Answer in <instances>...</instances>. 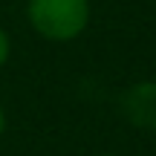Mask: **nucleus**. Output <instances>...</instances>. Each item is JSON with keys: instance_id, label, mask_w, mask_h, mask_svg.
<instances>
[{"instance_id": "1", "label": "nucleus", "mask_w": 156, "mask_h": 156, "mask_svg": "<svg viewBox=\"0 0 156 156\" xmlns=\"http://www.w3.org/2000/svg\"><path fill=\"white\" fill-rule=\"evenodd\" d=\"M32 29L46 41H75L90 23V0H29Z\"/></svg>"}, {"instance_id": "3", "label": "nucleus", "mask_w": 156, "mask_h": 156, "mask_svg": "<svg viewBox=\"0 0 156 156\" xmlns=\"http://www.w3.org/2000/svg\"><path fill=\"white\" fill-rule=\"evenodd\" d=\"M9 55H12V41H9V35H6V29L0 26V67L9 61Z\"/></svg>"}, {"instance_id": "5", "label": "nucleus", "mask_w": 156, "mask_h": 156, "mask_svg": "<svg viewBox=\"0 0 156 156\" xmlns=\"http://www.w3.org/2000/svg\"><path fill=\"white\" fill-rule=\"evenodd\" d=\"M101 156H107V153H101Z\"/></svg>"}, {"instance_id": "4", "label": "nucleus", "mask_w": 156, "mask_h": 156, "mask_svg": "<svg viewBox=\"0 0 156 156\" xmlns=\"http://www.w3.org/2000/svg\"><path fill=\"white\" fill-rule=\"evenodd\" d=\"M6 130V113H3V107H0V133Z\"/></svg>"}, {"instance_id": "2", "label": "nucleus", "mask_w": 156, "mask_h": 156, "mask_svg": "<svg viewBox=\"0 0 156 156\" xmlns=\"http://www.w3.org/2000/svg\"><path fill=\"white\" fill-rule=\"evenodd\" d=\"M124 113L136 127L156 130V81H142L124 95Z\"/></svg>"}]
</instances>
